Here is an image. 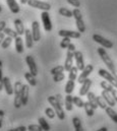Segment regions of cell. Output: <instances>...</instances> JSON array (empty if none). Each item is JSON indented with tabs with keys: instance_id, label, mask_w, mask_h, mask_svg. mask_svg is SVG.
<instances>
[{
	"instance_id": "6da1fadb",
	"label": "cell",
	"mask_w": 117,
	"mask_h": 131,
	"mask_svg": "<svg viewBox=\"0 0 117 131\" xmlns=\"http://www.w3.org/2000/svg\"><path fill=\"white\" fill-rule=\"evenodd\" d=\"M98 54L100 55L102 61L104 62V64H106V66L108 67V69L110 70V72L117 78V70L114 65V62L112 61V59L110 58V56L108 55V53L106 52V50L103 48H98Z\"/></svg>"
},
{
	"instance_id": "7a4b0ae2",
	"label": "cell",
	"mask_w": 117,
	"mask_h": 131,
	"mask_svg": "<svg viewBox=\"0 0 117 131\" xmlns=\"http://www.w3.org/2000/svg\"><path fill=\"white\" fill-rule=\"evenodd\" d=\"M48 102H49V104L53 107V109L55 110L57 117H58L60 120H64V119H65V113H64V111H63L62 105L59 104L58 101L55 98V96H54V97H49V98H48Z\"/></svg>"
},
{
	"instance_id": "3957f363",
	"label": "cell",
	"mask_w": 117,
	"mask_h": 131,
	"mask_svg": "<svg viewBox=\"0 0 117 131\" xmlns=\"http://www.w3.org/2000/svg\"><path fill=\"white\" fill-rule=\"evenodd\" d=\"M22 89H23V83L17 80L14 83V107L16 109L21 108L23 106V102H22Z\"/></svg>"
},
{
	"instance_id": "277c9868",
	"label": "cell",
	"mask_w": 117,
	"mask_h": 131,
	"mask_svg": "<svg viewBox=\"0 0 117 131\" xmlns=\"http://www.w3.org/2000/svg\"><path fill=\"white\" fill-rule=\"evenodd\" d=\"M73 13V17L75 18V23H76V28L79 30L80 33H85L86 32V26H85V23H84V19H83V15H82V12L79 8H75L73 9L72 11Z\"/></svg>"
},
{
	"instance_id": "5b68a950",
	"label": "cell",
	"mask_w": 117,
	"mask_h": 131,
	"mask_svg": "<svg viewBox=\"0 0 117 131\" xmlns=\"http://www.w3.org/2000/svg\"><path fill=\"white\" fill-rule=\"evenodd\" d=\"M99 75L102 76L104 79H106L108 82H110L115 89H117V78L110 72H108L105 69H99Z\"/></svg>"
},
{
	"instance_id": "8992f818",
	"label": "cell",
	"mask_w": 117,
	"mask_h": 131,
	"mask_svg": "<svg viewBox=\"0 0 117 131\" xmlns=\"http://www.w3.org/2000/svg\"><path fill=\"white\" fill-rule=\"evenodd\" d=\"M28 4H29L31 7L42 9V10H46V11H49L51 9V5L49 3L43 2V1H39V0H29L28 1Z\"/></svg>"
},
{
	"instance_id": "52a82bcc",
	"label": "cell",
	"mask_w": 117,
	"mask_h": 131,
	"mask_svg": "<svg viewBox=\"0 0 117 131\" xmlns=\"http://www.w3.org/2000/svg\"><path fill=\"white\" fill-rule=\"evenodd\" d=\"M93 40H94L95 42H97L98 44H100V45H101L102 47H104V48H107V49H112V48H113V43H112L111 41L105 39L104 37L100 36V35H97V34L93 35Z\"/></svg>"
},
{
	"instance_id": "ba28073f",
	"label": "cell",
	"mask_w": 117,
	"mask_h": 131,
	"mask_svg": "<svg viewBox=\"0 0 117 131\" xmlns=\"http://www.w3.org/2000/svg\"><path fill=\"white\" fill-rule=\"evenodd\" d=\"M41 18H42V21H43V26H44V30L46 32H51L52 30V23H51V19H50V15L48 13V11L44 10L41 14Z\"/></svg>"
},
{
	"instance_id": "9c48e42d",
	"label": "cell",
	"mask_w": 117,
	"mask_h": 131,
	"mask_svg": "<svg viewBox=\"0 0 117 131\" xmlns=\"http://www.w3.org/2000/svg\"><path fill=\"white\" fill-rule=\"evenodd\" d=\"M93 70H94V66L92 65V64H88V65L86 66L83 70H82V73H81V75L79 76V78H77V81H79V83H83L87 78L89 77V75L93 72Z\"/></svg>"
},
{
	"instance_id": "30bf717a",
	"label": "cell",
	"mask_w": 117,
	"mask_h": 131,
	"mask_svg": "<svg viewBox=\"0 0 117 131\" xmlns=\"http://www.w3.org/2000/svg\"><path fill=\"white\" fill-rule=\"evenodd\" d=\"M26 62H27V64L29 66V69L30 71H31V73L34 74L35 76H37L38 75V67L36 65V62H35V59L33 58V56L28 55L26 57Z\"/></svg>"
},
{
	"instance_id": "8fae6325",
	"label": "cell",
	"mask_w": 117,
	"mask_h": 131,
	"mask_svg": "<svg viewBox=\"0 0 117 131\" xmlns=\"http://www.w3.org/2000/svg\"><path fill=\"white\" fill-rule=\"evenodd\" d=\"M74 59H75V64L76 67L79 68V70H83L86 65H85V62H84V56H83V53L81 51H75L74 52Z\"/></svg>"
},
{
	"instance_id": "7c38bea8",
	"label": "cell",
	"mask_w": 117,
	"mask_h": 131,
	"mask_svg": "<svg viewBox=\"0 0 117 131\" xmlns=\"http://www.w3.org/2000/svg\"><path fill=\"white\" fill-rule=\"evenodd\" d=\"M73 58H74V52H72V51H70V50H67L66 59H65V63H64V68H65L66 71H69L70 68L72 67Z\"/></svg>"
},
{
	"instance_id": "4fadbf2b",
	"label": "cell",
	"mask_w": 117,
	"mask_h": 131,
	"mask_svg": "<svg viewBox=\"0 0 117 131\" xmlns=\"http://www.w3.org/2000/svg\"><path fill=\"white\" fill-rule=\"evenodd\" d=\"M32 34L34 41L39 42L41 40V32H40V25L38 21H33L32 24Z\"/></svg>"
},
{
	"instance_id": "5bb4252c",
	"label": "cell",
	"mask_w": 117,
	"mask_h": 131,
	"mask_svg": "<svg viewBox=\"0 0 117 131\" xmlns=\"http://www.w3.org/2000/svg\"><path fill=\"white\" fill-rule=\"evenodd\" d=\"M58 35L60 37H62V38H64V37H68V38H73V39H79V38H81V35L82 33H80V32H74V31H65V30H61V31H59Z\"/></svg>"
},
{
	"instance_id": "9a60e30c",
	"label": "cell",
	"mask_w": 117,
	"mask_h": 131,
	"mask_svg": "<svg viewBox=\"0 0 117 131\" xmlns=\"http://www.w3.org/2000/svg\"><path fill=\"white\" fill-rule=\"evenodd\" d=\"M101 96H102V97L104 98V100L106 101V103H107V105H108V106H110V107H114V106L116 105V101L114 100V98L112 97V95H111L108 91L103 90V92H102Z\"/></svg>"
},
{
	"instance_id": "2e32d148",
	"label": "cell",
	"mask_w": 117,
	"mask_h": 131,
	"mask_svg": "<svg viewBox=\"0 0 117 131\" xmlns=\"http://www.w3.org/2000/svg\"><path fill=\"white\" fill-rule=\"evenodd\" d=\"M91 85H92V80H91L90 78H87V79L82 83V88H81V90H80V96H81V97L87 96V94H88L90 89H91Z\"/></svg>"
},
{
	"instance_id": "e0dca14e",
	"label": "cell",
	"mask_w": 117,
	"mask_h": 131,
	"mask_svg": "<svg viewBox=\"0 0 117 131\" xmlns=\"http://www.w3.org/2000/svg\"><path fill=\"white\" fill-rule=\"evenodd\" d=\"M3 89L5 90V92L8 96L13 95V93H14V89H13V86L10 82V79L8 77H3Z\"/></svg>"
},
{
	"instance_id": "ac0fdd59",
	"label": "cell",
	"mask_w": 117,
	"mask_h": 131,
	"mask_svg": "<svg viewBox=\"0 0 117 131\" xmlns=\"http://www.w3.org/2000/svg\"><path fill=\"white\" fill-rule=\"evenodd\" d=\"M29 94L30 86L28 84H23V89H22V102H23V106H26L28 104Z\"/></svg>"
},
{
	"instance_id": "d6986e66",
	"label": "cell",
	"mask_w": 117,
	"mask_h": 131,
	"mask_svg": "<svg viewBox=\"0 0 117 131\" xmlns=\"http://www.w3.org/2000/svg\"><path fill=\"white\" fill-rule=\"evenodd\" d=\"M13 24H14L15 32L18 34V36H23V35L25 34V32H26V30H25V28H24V24H23L22 19L17 18V19H15V20L13 21Z\"/></svg>"
},
{
	"instance_id": "ffe728a7",
	"label": "cell",
	"mask_w": 117,
	"mask_h": 131,
	"mask_svg": "<svg viewBox=\"0 0 117 131\" xmlns=\"http://www.w3.org/2000/svg\"><path fill=\"white\" fill-rule=\"evenodd\" d=\"M6 3H7L8 7L12 13H18L20 12L21 8H20V6L15 0H6Z\"/></svg>"
},
{
	"instance_id": "44dd1931",
	"label": "cell",
	"mask_w": 117,
	"mask_h": 131,
	"mask_svg": "<svg viewBox=\"0 0 117 131\" xmlns=\"http://www.w3.org/2000/svg\"><path fill=\"white\" fill-rule=\"evenodd\" d=\"M14 40H15V50H16V52H17L18 54L24 53L25 48H24V43H23L22 37H21V36H17Z\"/></svg>"
},
{
	"instance_id": "7402d4cb",
	"label": "cell",
	"mask_w": 117,
	"mask_h": 131,
	"mask_svg": "<svg viewBox=\"0 0 117 131\" xmlns=\"http://www.w3.org/2000/svg\"><path fill=\"white\" fill-rule=\"evenodd\" d=\"M26 35V45H27V48H33V45H34V38H33V34L31 32V30H26L25 32Z\"/></svg>"
},
{
	"instance_id": "603a6c76",
	"label": "cell",
	"mask_w": 117,
	"mask_h": 131,
	"mask_svg": "<svg viewBox=\"0 0 117 131\" xmlns=\"http://www.w3.org/2000/svg\"><path fill=\"white\" fill-rule=\"evenodd\" d=\"M64 104H65V109L67 110V111H72V109H73V97L71 96V94H68L66 97H65V102H64Z\"/></svg>"
},
{
	"instance_id": "cb8c5ba5",
	"label": "cell",
	"mask_w": 117,
	"mask_h": 131,
	"mask_svg": "<svg viewBox=\"0 0 117 131\" xmlns=\"http://www.w3.org/2000/svg\"><path fill=\"white\" fill-rule=\"evenodd\" d=\"M25 77H26L27 81L29 82L30 85H32V86H36V85H37L36 76H35L34 74H32V73H31V71H30V72H26V73H25Z\"/></svg>"
},
{
	"instance_id": "d4e9b609",
	"label": "cell",
	"mask_w": 117,
	"mask_h": 131,
	"mask_svg": "<svg viewBox=\"0 0 117 131\" xmlns=\"http://www.w3.org/2000/svg\"><path fill=\"white\" fill-rule=\"evenodd\" d=\"M87 98H88V101L90 102V104L93 106V108L94 109H97L99 106H98V103H97V97L94 95V93H91V92H89L88 94H87Z\"/></svg>"
},
{
	"instance_id": "484cf974",
	"label": "cell",
	"mask_w": 117,
	"mask_h": 131,
	"mask_svg": "<svg viewBox=\"0 0 117 131\" xmlns=\"http://www.w3.org/2000/svg\"><path fill=\"white\" fill-rule=\"evenodd\" d=\"M105 111H106V113H107V115L111 118V120L113 121V122H115L117 123V113L112 109V107H107L106 109H105Z\"/></svg>"
},
{
	"instance_id": "4316f807",
	"label": "cell",
	"mask_w": 117,
	"mask_h": 131,
	"mask_svg": "<svg viewBox=\"0 0 117 131\" xmlns=\"http://www.w3.org/2000/svg\"><path fill=\"white\" fill-rule=\"evenodd\" d=\"M74 86H75L74 80L69 79V80L66 82V85H65V93H66L67 95H68V94H71V93L73 92V90H74Z\"/></svg>"
},
{
	"instance_id": "83f0119b",
	"label": "cell",
	"mask_w": 117,
	"mask_h": 131,
	"mask_svg": "<svg viewBox=\"0 0 117 131\" xmlns=\"http://www.w3.org/2000/svg\"><path fill=\"white\" fill-rule=\"evenodd\" d=\"M58 12L60 15H63V16H65V17H72V16H73L72 11L69 10V9H67V8H65V7L59 8Z\"/></svg>"
},
{
	"instance_id": "f1b7e54d",
	"label": "cell",
	"mask_w": 117,
	"mask_h": 131,
	"mask_svg": "<svg viewBox=\"0 0 117 131\" xmlns=\"http://www.w3.org/2000/svg\"><path fill=\"white\" fill-rule=\"evenodd\" d=\"M84 108H85V111H86V113H87V115H88L89 117H92V116L94 115L95 109L93 108V106L90 104V102H89V101L85 103V106H84Z\"/></svg>"
},
{
	"instance_id": "f546056e",
	"label": "cell",
	"mask_w": 117,
	"mask_h": 131,
	"mask_svg": "<svg viewBox=\"0 0 117 131\" xmlns=\"http://www.w3.org/2000/svg\"><path fill=\"white\" fill-rule=\"evenodd\" d=\"M77 71H79V68L76 66H72L70 68V70L68 71L69 74H68V78L71 79V80H75L76 79V76H77Z\"/></svg>"
},
{
	"instance_id": "4dcf8cb0",
	"label": "cell",
	"mask_w": 117,
	"mask_h": 131,
	"mask_svg": "<svg viewBox=\"0 0 117 131\" xmlns=\"http://www.w3.org/2000/svg\"><path fill=\"white\" fill-rule=\"evenodd\" d=\"M72 123H73V126H74V129L76 131H83V126H82V121L80 118L77 117H74L72 118Z\"/></svg>"
},
{
	"instance_id": "1f68e13d",
	"label": "cell",
	"mask_w": 117,
	"mask_h": 131,
	"mask_svg": "<svg viewBox=\"0 0 117 131\" xmlns=\"http://www.w3.org/2000/svg\"><path fill=\"white\" fill-rule=\"evenodd\" d=\"M38 121H39V124L41 125V127L43 128V130H45V131L50 130V125L48 124V122L46 121V119H45V118L40 117V118L38 119Z\"/></svg>"
},
{
	"instance_id": "d6a6232c",
	"label": "cell",
	"mask_w": 117,
	"mask_h": 131,
	"mask_svg": "<svg viewBox=\"0 0 117 131\" xmlns=\"http://www.w3.org/2000/svg\"><path fill=\"white\" fill-rule=\"evenodd\" d=\"M12 39H13V38H11V37L7 36V37H6V38L3 40L2 44H1L2 49H7V48L10 46V44H11V42H12Z\"/></svg>"
},
{
	"instance_id": "836d02e7",
	"label": "cell",
	"mask_w": 117,
	"mask_h": 131,
	"mask_svg": "<svg viewBox=\"0 0 117 131\" xmlns=\"http://www.w3.org/2000/svg\"><path fill=\"white\" fill-rule=\"evenodd\" d=\"M3 33L5 34L6 36H9V37H11V38H13V39H15V38L18 36V34L16 33V32H14L13 30H11V29H9V28H5L4 31H3Z\"/></svg>"
},
{
	"instance_id": "e575fe53",
	"label": "cell",
	"mask_w": 117,
	"mask_h": 131,
	"mask_svg": "<svg viewBox=\"0 0 117 131\" xmlns=\"http://www.w3.org/2000/svg\"><path fill=\"white\" fill-rule=\"evenodd\" d=\"M97 103H98V106L101 108V109H106L107 108V103H106V101L104 100L103 97H97Z\"/></svg>"
},
{
	"instance_id": "d590c367",
	"label": "cell",
	"mask_w": 117,
	"mask_h": 131,
	"mask_svg": "<svg viewBox=\"0 0 117 131\" xmlns=\"http://www.w3.org/2000/svg\"><path fill=\"white\" fill-rule=\"evenodd\" d=\"M70 43H71V42H70V38H68V37H64L63 40H62L61 43H60V47H61L62 49H67V47L69 46Z\"/></svg>"
},
{
	"instance_id": "8d00e7d4",
	"label": "cell",
	"mask_w": 117,
	"mask_h": 131,
	"mask_svg": "<svg viewBox=\"0 0 117 131\" xmlns=\"http://www.w3.org/2000/svg\"><path fill=\"white\" fill-rule=\"evenodd\" d=\"M73 104L79 108H84L85 106V102L80 97H73Z\"/></svg>"
},
{
	"instance_id": "74e56055",
	"label": "cell",
	"mask_w": 117,
	"mask_h": 131,
	"mask_svg": "<svg viewBox=\"0 0 117 131\" xmlns=\"http://www.w3.org/2000/svg\"><path fill=\"white\" fill-rule=\"evenodd\" d=\"M45 114L47 115L48 118L53 119V118L55 117V115H56V112H55V110H53L52 108H47V109L45 110Z\"/></svg>"
},
{
	"instance_id": "f35d334b",
	"label": "cell",
	"mask_w": 117,
	"mask_h": 131,
	"mask_svg": "<svg viewBox=\"0 0 117 131\" xmlns=\"http://www.w3.org/2000/svg\"><path fill=\"white\" fill-rule=\"evenodd\" d=\"M64 70H65L64 66L58 65V66H56V67H54V68H52L50 72H51L52 75H54V74H57V73H60V72H63Z\"/></svg>"
},
{
	"instance_id": "ab89813d",
	"label": "cell",
	"mask_w": 117,
	"mask_h": 131,
	"mask_svg": "<svg viewBox=\"0 0 117 131\" xmlns=\"http://www.w3.org/2000/svg\"><path fill=\"white\" fill-rule=\"evenodd\" d=\"M64 73L63 72H60V73H57V74H54L53 75V80L55 81V82H59V81H61V80H63L64 79Z\"/></svg>"
},
{
	"instance_id": "60d3db41",
	"label": "cell",
	"mask_w": 117,
	"mask_h": 131,
	"mask_svg": "<svg viewBox=\"0 0 117 131\" xmlns=\"http://www.w3.org/2000/svg\"><path fill=\"white\" fill-rule=\"evenodd\" d=\"M28 130L30 131H41L43 130V128L41 127V125L39 124V125H34V124H32V125H30L29 127H28Z\"/></svg>"
},
{
	"instance_id": "b9f144b4",
	"label": "cell",
	"mask_w": 117,
	"mask_h": 131,
	"mask_svg": "<svg viewBox=\"0 0 117 131\" xmlns=\"http://www.w3.org/2000/svg\"><path fill=\"white\" fill-rule=\"evenodd\" d=\"M3 90V76H2V61L0 60V91Z\"/></svg>"
},
{
	"instance_id": "7bdbcfd3",
	"label": "cell",
	"mask_w": 117,
	"mask_h": 131,
	"mask_svg": "<svg viewBox=\"0 0 117 131\" xmlns=\"http://www.w3.org/2000/svg\"><path fill=\"white\" fill-rule=\"evenodd\" d=\"M67 2H68L70 5H72V6L76 7V8L81 6V2H80V0H67Z\"/></svg>"
},
{
	"instance_id": "ee69618b",
	"label": "cell",
	"mask_w": 117,
	"mask_h": 131,
	"mask_svg": "<svg viewBox=\"0 0 117 131\" xmlns=\"http://www.w3.org/2000/svg\"><path fill=\"white\" fill-rule=\"evenodd\" d=\"M10 131H26L28 130L27 127L25 126H20V127H16V128H12V129H9Z\"/></svg>"
},
{
	"instance_id": "f6af8a7d",
	"label": "cell",
	"mask_w": 117,
	"mask_h": 131,
	"mask_svg": "<svg viewBox=\"0 0 117 131\" xmlns=\"http://www.w3.org/2000/svg\"><path fill=\"white\" fill-rule=\"evenodd\" d=\"M110 94L112 95V97L114 98V100L116 101V103H117V91L115 90V88H114V89H112V91L110 92Z\"/></svg>"
},
{
	"instance_id": "bcb514c9",
	"label": "cell",
	"mask_w": 117,
	"mask_h": 131,
	"mask_svg": "<svg viewBox=\"0 0 117 131\" xmlns=\"http://www.w3.org/2000/svg\"><path fill=\"white\" fill-rule=\"evenodd\" d=\"M6 28V23L5 21H0V33H2L4 31V29Z\"/></svg>"
},
{
	"instance_id": "7dc6e473",
	"label": "cell",
	"mask_w": 117,
	"mask_h": 131,
	"mask_svg": "<svg viewBox=\"0 0 117 131\" xmlns=\"http://www.w3.org/2000/svg\"><path fill=\"white\" fill-rule=\"evenodd\" d=\"M55 98H56V100L58 101V103L60 104V105H63V100H62V97H61V95H56L55 96Z\"/></svg>"
},
{
	"instance_id": "c3c4849f",
	"label": "cell",
	"mask_w": 117,
	"mask_h": 131,
	"mask_svg": "<svg viewBox=\"0 0 117 131\" xmlns=\"http://www.w3.org/2000/svg\"><path fill=\"white\" fill-rule=\"evenodd\" d=\"M3 117H4V111H3V110H0V128H1V126H2Z\"/></svg>"
},
{
	"instance_id": "681fc988",
	"label": "cell",
	"mask_w": 117,
	"mask_h": 131,
	"mask_svg": "<svg viewBox=\"0 0 117 131\" xmlns=\"http://www.w3.org/2000/svg\"><path fill=\"white\" fill-rule=\"evenodd\" d=\"M67 50H70V51H72V52H75V46L73 45V44H69V46L67 47Z\"/></svg>"
},
{
	"instance_id": "f907efd6",
	"label": "cell",
	"mask_w": 117,
	"mask_h": 131,
	"mask_svg": "<svg viewBox=\"0 0 117 131\" xmlns=\"http://www.w3.org/2000/svg\"><path fill=\"white\" fill-rule=\"evenodd\" d=\"M5 39V34L4 33H0V45L2 44V42H3V40Z\"/></svg>"
},
{
	"instance_id": "816d5d0a",
	"label": "cell",
	"mask_w": 117,
	"mask_h": 131,
	"mask_svg": "<svg viewBox=\"0 0 117 131\" xmlns=\"http://www.w3.org/2000/svg\"><path fill=\"white\" fill-rule=\"evenodd\" d=\"M28 1H29V0H21V3H22V4H27Z\"/></svg>"
},
{
	"instance_id": "f5cc1de1",
	"label": "cell",
	"mask_w": 117,
	"mask_h": 131,
	"mask_svg": "<svg viewBox=\"0 0 117 131\" xmlns=\"http://www.w3.org/2000/svg\"><path fill=\"white\" fill-rule=\"evenodd\" d=\"M107 130H108V129H107L106 127H102V128L99 129V131H107Z\"/></svg>"
},
{
	"instance_id": "db71d44e",
	"label": "cell",
	"mask_w": 117,
	"mask_h": 131,
	"mask_svg": "<svg viewBox=\"0 0 117 131\" xmlns=\"http://www.w3.org/2000/svg\"><path fill=\"white\" fill-rule=\"evenodd\" d=\"M1 10H2V8H1V5H0V12H1Z\"/></svg>"
}]
</instances>
